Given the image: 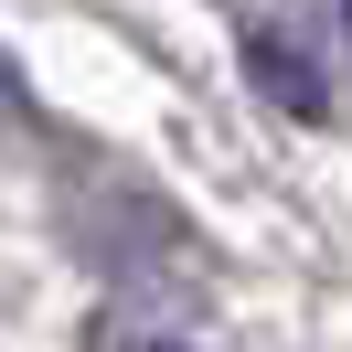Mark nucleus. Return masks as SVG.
<instances>
[{
  "label": "nucleus",
  "mask_w": 352,
  "mask_h": 352,
  "mask_svg": "<svg viewBox=\"0 0 352 352\" xmlns=\"http://www.w3.org/2000/svg\"><path fill=\"white\" fill-rule=\"evenodd\" d=\"M245 65H256V86L278 96L288 118H331V86H320V65H309V54H288L278 32H256V43H245Z\"/></svg>",
  "instance_id": "f257e3e1"
},
{
  "label": "nucleus",
  "mask_w": 352,
  "mask_h": 352,
  "mask_svg": "<svg viewBox=\"0 0 352 352\" xmlns=\"http://www.w3.org/2000/svg\"><path fill=\"white\" fill-rule=\"evenodd\" d=\"M22 118H32V86H22V65L0 54V129H22Z\"/></svg>",
  "instance_id": "f03ea898"
},
{
  "label": "nucleus",
  "mask_w": 352,
  "mask_h": 352,
  "mask_svg": "<svg viewBox=\"0 0 352 352\" xmlns=\"http://www.w3.org/2000/svg\"><path fill=\"white\" fill-rule=\"evenodd\" d=\"M96 352H192V342H160V331H96Z\"/></svg>",
  "instance_id": "7ed1b4c3"
},
{
  "label": "nucleus",
  "mask_w": 352,
  "mask_h": 352,
  "mask_svg": "<svg viewBox=\"0 0 352 352\" xmlns=\"http://www.w3.org/2000/svg\"><path fill=\"white\" fill-rule=\"evenodd\" d=\"M342 32H352V0H342Z\"/></svg>",
  "instance_id": "20e7f679"
}]
</instances>
